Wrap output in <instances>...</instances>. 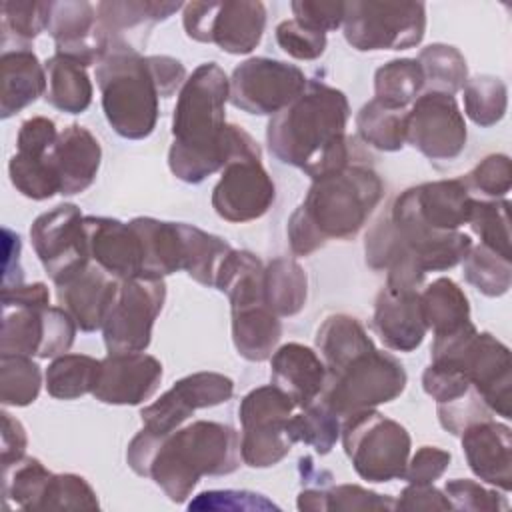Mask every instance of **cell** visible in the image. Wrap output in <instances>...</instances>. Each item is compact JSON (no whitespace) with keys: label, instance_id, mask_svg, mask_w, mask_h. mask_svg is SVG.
I'll list each match as a JSON object with an SVG mask.
<instances>
[{"label":"cell","instance_id":"1","mask_svg":"<svg viewBox=\"0 0 512 512\" xmlns=\"http://www.w3.org/2000/svg\"><path fill=\"white\" fill-rule=\"evenodd\" d=\"M228 90V76L216 62L200 64L182 84L168 150V166L178 180L198 184L236 156H262L242 126L226 124Z\"/></svg>","mask_w":512,"mask_h":512},{"label":"cell","instance_id":"2","mask_svg":"<svg viewBox=\"0 0 512 512\" xmlns=\"http://www.w3.org/2000/svg\"><path fill=\"white\" fill-rule=\"evenodd\" d=\"M350 104L342 90L308 80L306 88L266 128L270 152L288 166L300 168L312 180L366 162L354 138L346 136Z\"/></svg>","mask_w":512,"mask_h":512},{"label":"cell","instance_id":"3","mask_svg":"<svg viewBox=\"0 0 512 512\" xmlns=\"http://www.w3.org/2000/svg\"><path fill=\"white\" fill-rule=\"evenodd\" d=\"M128 466L152 478L172 502H184L202 476H224L240 468V436L222 422L196 420L168 434L138 432L126 450Z\"/></svg>","mask_w":512,"mask_h":512},{"label":"cell","instance_id":"4","mask_svg":"<svg viewBox=\"0 0 512 512\" xmlns=\"http://www.w3.org/2000/svg\"><path fill=\"white\" fill-rule=\"evenodd\" d=\"M382 196L384 182L366 162L314 178L304 202L288 220L290 250L308 256L328 240L354 238Z\"/></svg>","mask_w":512,"mask_h":512},{"label":"cell","instance_id":"5","mask_svg":"<svg viewBox=\"0 0 512 512\" xmlns=\"http://www.w3.org/2000/svg\"><path fill=\"white\" fill-rule=\"evenodd\" d=\"M102 110L114 132L128 140L152 134L158 120V86L148 56L136 48L110 42L104 58L96 64Z\"/></svg>","mask_w":512,"mask_h":512},{"label":"cell","instance_id":"6","mask_svg":"<svg viewBox=\"0 0 512 512\" xmlns=\"http://www.w3.org/2000/svg\"><path fill=\"white\" fill-rule=\"evenodd\" d=\"M76 328L62 306H50L46 284H18L2 290V354L62 356L74 344Z\"/></svg>","mask_w":512,"mask_h":512},{"label":"cell","instance_id":"7","mask_svg":"<svg viewBox=\"0 0 512 512\" xmlns=\"http://www.w3.org/2000/svg\"><path fill=\"white\" fill-rule=\"evenodd\" d=\"M430 358L460 370L492 414L512 418L510 350L490 332H478L472 322L448 334L434 336Z\"/></svg>","mask_w":512,"mask_h":512},{"label":"cell","instance_id":"8","mask_svg":"<svg viewBox=\"0 0 512 512\" xmlns=\"http://www.w3.org/2000/svg\"><path fill=\"white\" fill-rule=\"evenodd\" d=\"M320 400L340 418L396 400L406 388L404 366L374 344L326 370Z\"/></svg>","mask_w":512,"mask_h":512},{"label":"cell","instance_id":"9","mask_svg":"<svg viewBox=\"0 0 512 512\" xmlns=\"http://www.w3.org/2000/svg\"><path fill=\"white\" fill-rule=\"evenodd\" d=\"M340 438L356 474L368 482H390L404 476L410 458L408 430L374 408L344 418Z\"/></svg>","mask_w":512,"mask_h":512},{"label":"cell","instance_id":"10","mask_svg":"<svg viewBox=\"0 0 512 512\" xmlns=\"http://www.w3.org/2000/svg\"><path fill=\"white\" fill-rule=\"evenodd\" d=\"M346 42L360 50H406L422 42L426 6L422 2L352 0L344 6Z\"/></svg>","mask_w":512,"mask_h":512},{"label":"cell","instance_id":"11","mask_svg":"<svg viewBox=\"0 0 512 512\" xmlns=\"http://www.w3.org/2000/svg\"><path fill=\"white\" fill-rule=\"evenodd\" d=\"M294 400L276 384L250 390L238 408L242 424L240 454L252 468H270L288 456L294 440L288 434V420L296 412Z\"/></svg>","mask_w":512,"mask_h":512},{"label":"cell","instance_id":"12","mask_svg":"<svg viewBox=\"0 0 512 512\" xmlns=\"http://www.w3.org/2000/svg\"><path fill=\"white\" fill-rule=\"evenodd\" d=\"M164 300L166 284L162 278L136 276L120 280L102 322L108 354L144 352L152 340V326Z\"/></svg>","mask_w":512,"mask_h":512},{"label":"cell","instance_id":"13","mask_svg":"<svg viewBox=\"0 0 512 512\" xmlns=\"http://www.w3.org/2000/svg\"><path fill=\"white\" fill-rule=\"evenodd\" d=\"M182 10L188 38L216 44L228 54L252 52L266 28V8L262 2H188Z\"/></svg>","mask_w":512,"mask_h":512},{"label":"cell","instance_id":"14","mask_svg":"<svg viewBox=\"0 0 512 512\" xmlns=\"http://www.w3.org/2000/svg\"><path fill=\"white\" fill-rule=\"evenodd\" d=\"M306 82L308 78L298 66L254 56L232 70L228 100L242 112L274 116L306 88Z\"/></svg>","mask_w":512,"mask_h":512},{"label":"cell","instance_id":"15","mask_svg":"<svg viewBox=\"0 0 512 512\" xmlns=\"http://www.w3.org/2000/svg\"><path fill=\"white\" fill-rule=\"evenodd\" d=\"M466 138V122L452 94L424 90L406 112V142L432 162L456 160Z\"/></svg>","mask_w":512,"mask_h":512},{"label":"cell","instance_id":"16","mask_svg":"<svg viewBox=\"0 0 512 512\" xmlns=\"http://www.w3.org/2000/svg\"><path fill=\"white\" fill-rule=\"evenodd\" d=\"M30 240L54 284L90 262L84 216L76 204H58L40 214L30 226Z\"/></svg>","mask_w":512,"mask_h":512},{"label":"cell","instance_id":"17","mask_svg":"<svg viewBox=\"0 0 512 512\" xmlns=\"http://www.w3.org/2000/svg\"><path fill=\"white\" fill-rule=\"evenodd\" d=\"M276 196L274 182L262 166V156L232 158L212 190L214 212L234 224L250 222L268 212Z\"/></svg>","mask_w":512,"mask_h":512},{"label":"cell","instance_id":"18","mask_svg":"<svg viewBox=\"0 0 512 512\" xmlns=\"http://www.w3.org/2000/svg\"><path fill=\"white\" fill-rule=\"evenodd\" d=\"M234 394V382L218 372H194L166 390L156 402L142 408V424L154 434L180 428L196 410L212 408Z\"/></svg>","mask_w":512,"mask_h":512},{"label":"cell","instance_id":"19","mask_svg":"<svg viewBox=\"0 0 512 512\" xmlns=\"http://www.w3.org/2000/svg\"><path fill=\"white\" fill-rule=\"evenodd\" d=\"M162 364L144 352H114L100 360L92 396L104 404L138 406L160 386Z\"/></svg>","mask_w":512,"mask_h":512},{"label":"cell","instance_id":"20","mask_svg":"<svg viewBox=\"0 0 512 512\" xmlns=\"http://www.w3.org/2000/svg\"><path fill=\"white\" fill-rule=\"evenodd\" d=\"M46 30L56 44V54L68 56L86 68L98 64L110 44L98 20L96 6L86 0L50 2Z\"/></svg>","mask_w":512,"mask_h":512},{"label":"cell","instance_id":"21","mask_svg":"<svg viewBox=\"0 0 512 512\" xmlns=\"http://www.w3.org/2000/svg\"><path fill=\"white\" fill-rule=\"evenodd\" d=\"M372 328L390 350L418 348L428 332L420 312V290L384 284L374 300Z\"/></svg>","mask_w":512,"mask_h":512},{"label":"cell","instance_id":"22","mask_svg":"<svg viewBox=\"0 0 512 512\" xmlns=\"http://www.w3.org/2000/svg\"><path fill=\"white\" fill-rule=\"evenodd\" d=\"M90 260L116 280L142 276V242L132 224L106 216H84Z\"/></svg>","mask_w":512,"mask_h":512},{"label":"cell","instance_id":"23","mask_svg":"<svg viewBox=\"0 0 512 512\" xmlns=\"http://www.w3.org/2000/svg\"><path fill=\"white\" fill-rule=\"evenodd\" d=\"M510 426L494 418L478 420L460 432L466 462L476 478L510 492L512 436Z\"/></svg>","mask_w":512,"mask_h":512},{"label":"cell","instance_id":"24","mask_svg":"<svg viewBox=\"0 0 512 512\" xmlns=\"http://www.w3.org/2000/svg\"><path fill=\"white\" fill-rule=\"evenodd\" d=\"M412 214L432 230L452 232L468 224L474 196L462 178L424 182L398 194Z\"/></svg>","mask_w":512,"mask_h":512},{"label":"cell","instance_id":"25","mask_svg":"<svg viewBox=\"0 0 512 512\" xmlns=\"http://www.w3.org/2000/svg\"><path fill=\"white\" fill-rule=\"evenodd\" d=\"M116 278L104 272L96 262H88L76 274L56 284L60 306L74 318L76 326L84 332L102 328L104 314L118 290Z\"/></svg>","mask_w":512,"mask_h":512},{"label":"cell","instance_id":"26","mask_svg":"<svg viewBox=\"0 0 512 512\" xmlns=\"http://www.w3.org/2000/svg\"><path fill=\"white\" fill-rule=\"evenodd\" d=\"M272 384L284 390L298 408H306L316 402L326 384V366L318 352L312 348L288 342L270 356Z\"/></svg>","mask_w":512,"mask_h":512},{"label":"cell","instance_id":"27","mask_svg":"<svg viewBox=\"0 0 512 512\" xmlns=\"http://www.w3.org/2000/svg\"><path fill=\"white\" fill-rule=\"evenodd\" d=\"M102 148L98 138L80 124H70L58 132L52 148V162L60 178V194L84 192L96 178Z\"/></svg>","mask_w":512,"mask_h":512},{"label":"cell","instance_id":"28","mask_svg":"<svg viewBox=\"0 0 512 512\" xmlns=\"http://www.w3.org/2000/svg\"><path fill=\"white\" fill-rule=\"evenodd\" d=\"M180 8H184V4L180 2L112 0V2H98L96 14L110 42H122L136 48L132 40L134 38H138V42L144 40V36L138 30L142 28L150 30V26L166 20Z\"/></svg>","mask_w":512,"mask_h":512},{"label":"cell","instance_id":"29","mask_svg":"<svg viewBox=\"0 0 512 512\" xmlns=\"http://www.w3.org/2000/svg\"><path fill=\"white\" fill-rule=\"evenodd\" d=\"M130 224L142 242V276L164 278L168 274L184 270L186 244L182 234V222H164L150 216H140L130 220Z\"/></svg>","mask_w":512,"mask_h":512},{"label":"cell","instance_id":"30","mask_svg":"<svg viewBox=\"0 0 512 512\" xmlns=\"http://www.w3.org/2000/svg\"><path fill=\"white\" fill-rule=\"evenodd\" d=\"M2 102L0 116L10 118L24 110L46 90V72L30 48H12L2 52Z\"/></svg>","mask_w":512,"mask_h":512},{"label":"cell","instance_id":"31","mask_svg":"<svg viewBox=\"0 0 512 512\" xmlns=\"http://www.w3.org/2000/svg\"><path fill=\"white\" fill-rule=\"evenodd\" d=\"M232 342L238 354L250 362H262L272 356L282 336V322L264 304L252 302L230 308Z\"/></svg>","mask_w":512,"mask_h":512},{"label":"cell","instance_id":"32","mask_svg":"<svg viewBox=\"0 0 512 512\" xmlns=\"http://www.w3.org/2000/svg\"><path fill=\"white\" fill-rule=\"evenodd\" d=\"M46 90L44 100L60 112L80 114L92 102V82L86 66L80 62L54 54L44 62Z\"/></svg>","mask_w":512,"mask_h":512},{"label":"cell","instance_id":"33","mask_svg":"<svg viewBox=\"0 0 512 512\" xmlns=\"http://www.w3.org/2000/svg\"><path fill=\"white\" fill-rule=\"evenodd\" d=\"M420 312L428 330L438 334L454 332L470 322V304L464 290L452 278H436L420 292Z\"/></svg>","mask_w":512,"mask_h":512},{"label":"cell","instance_id":"34","mask_svg":"<svg viewBox=\"0 0 512 512\" xmlns=\"http://www.w3.org/2000/svg\"><path fill=\"white\" fill-rule=\"evenodd\" d=\"M264 304L280 318L298 314L308 296V278L304 268L290 258H276L264 266L262 278Z\"/></svg>","mask_w":512,"mask_h":512},{"label":"cell","instance_id":"35","mask_svg":"<svg viewBox=\"0 0 512 512\" xmlns=\"http://www.w3.org/2000/svg\"><path fill=\"white\" fill-rule=\"evenodd\" d=\"M424 90V74L414 58H396L374 74V100L388 108L406 110Z\"/></svg>","mask_w":512,"mask_h":512},{"label":"cell","instance_id":"36","mask_svg":"<svg viewBox=\"0 0 512 512\" xmlns=\"http://www.w3.org/2000/svg\"><path fill=\"white\" fill-rule=\"evenodd\" d=\"M100 360L86 354L56 356L46 368V390L52 398L74 400L92 394L98 378Z\"/></svg>","mask_w":512,"mask_h":512},{"label":"cell","instance_id":"37","mask_svg":"<svg viewBox=\"0 0 512 512\" xmlns=\"http://www.w3.org/2000/svg\"><path fill=\"white\" fill-rule=\"evenodd\" d=\"M356 128L372 148L396 152L406 142V110L388 108L372 98L356 114Z\"/></svg>","mask_w":512,"mask_h":512},{"label":"cell","instance_id":"38","mask_svg":"<svg viewBox=\"0 0 512 512\" xmlns=\"http://www.w3.org/2000/svg\"><path fill=\"white\" fill-rule=\"evenodd\" d=\"M52 472L36 458L24 456L2 466V492L6 502L24 510H40Z\"/></svg>","mask_w":512,"mask_h":512},{"label":"cell","instance_id":"39","mask_svg":"<svg viewBox=\"0 0 512 512\" xmlns=\"http://www.w3.org/2000/svg\"><path fill=\"white\" fill-rule=\"evenodd\" d=\"M182 234L186 244L184 272L204 286H214L218 270L232 246L220 236L208 234L196 226L182 222Z\"/></svg>","mask_w":512,"mask_h":512},{"label":"cell","instance_id":"40","mask_svg":"<svg viewBox=\"0 0 512 512\" xmlns=\"http://www.w3.org/2000/svg\"><path fill=\"white\" fill-rule=\"evenodd\" d=\"M418 64L424 74V88L456 94L468 80L466 58L456 46L430 44L420 50Z\"/></svg>","mask_w":512,"mask_h":512},{"label":"cell","instance_id":"41","mask_svg":"<svg viewBox=\"0 0 512 512\" xmlns=\"http://www.w3.org/2000/svg\"><path fill=\"white\" fill-rule=\"evenodd\" d=\"M8 174L14 188L26 198L46 200L60 192V178L52 162V150L38 156L16 152L8 162Z\"/></svg>","mask_w":512,"mask_h":512},{"label":"cell","instance_id":"42","mask_svg":"<svg viewBox=\"0 0 512 512\" xmlns=\"http://www.w3.org/2000/svg\"><path fill=\"white\" fill-rule=\"evenodd\" d=\"M462 270L466 282L490 298L504 296L512 284L510 260L484 244H472L462 260Z\"/></svg>","mask_w":512,"mask_h":512},{"label":"cell","instance_id":"43","mask_svg":"<svg viewBox=\"0 0 512 512\" xmlns=\"http://www.w3.org/2000/svg\"><path fill=\"white\" fill-rule=\"evenodd\" d=\"M340 416H336L322 400L300 408L288 420V434L294 442L312 446L320 456L328 454L340 438Z\"/></svg>","mask_w":512,"mask_h":512},{"label":"cell","instance_id":"44","mask_svg":"<svg viewBox=\"0 0 512 512\" xmlns=\"http://www.w3.org/2000/svg\"><path fill=\"white\" fill-rule=\"evenodd\" d=\"M464 112L466 116L482 128L498 124L508 106V90L506 84L490 74L468 78L462 86Z\"/></svg>","mask_w":512,"mask_h":512},{"label":"cell","instance_id":"45","mask_svg":"<svg viewBox=\"0 0 512 512\" xmlns=\"http://www.w3.org/2000/svg\"><path fill=\"white\" fill-rule=\"evenodd\" d=\"M42 386L40 366L26 354H0V400L4 406H28Z\"/></svg>","mask_w":512,"mask_h":512},{"label":"cell","instance_id":"46","mask_svg":"<svg viewBox=\"0 0 512 512\" xmlns=\"http://www.w3.org/2000/svg\"><path fill=\"white\" fill-rule=\"evenodd\" d=\"M472 232L480 238V244L488 246L502 258H512L510 250V202L504 198L498 200H480L474 198L472 212L468 218Z\"/></svg>","mask_w":512,"mask_h":512},{"label":"cell","instance_id":"47","mask_svg":"<svg viewBox=\"0 0 512 512\" xmlns=\"http://www.w3.org/2000/svg\"><path fill=\"white\" fill-rule=\"evenodd\" d=\"M50 2L4 0L2 2V46L16 42V48H28L40 32L48 28Z\"/></svg>","mask_w":512,"mask_h":512},{"label":"cell","instance_id":"48","mask_svg":"<svg viewBox=\"0 0 512 512\" xmlns=\"http://www.w3.org/2000/svg\"><path fill=\"white\" fill-rule=\"evenodd\" d=\"M68 508V510H98V498L92 486L78 474H52L40 510Z\"/></svg>","mask_w":512,"mask_h":512},{"label":"cell","instance_id":"49","mask_svg":"<svg viewBox=\"0 0 512 512\" xmlns=\"http://www.w3.org/2000/svg\"><path fill=\"white\" fill-rule=\"evenodd\" d=\"M462 180L468 190H476L488 200L504 198L512 186V162L506 154H488Z\"/></svg>","mask_w":512,"mask_h":512},{"label":"cell","instance_id":"50","mask_svg":"<svg viewBox=\"0 0 512 512\" xmlns=\"http://www.w3.org/2000/svg\"><path fill=\"white\" fill-rule=\"evenodd\" d=\"M278 46L292 58L316 60L326 50V34L290 18L276 26Z\"/></svg>","mask_w":512,"mask_h":512},{"label":"cell","instance_id":"51","mask_svg":"<svg viewBox=\"0 0 512 512\" xmlns=\"http://www.w3.org/2000/svg\"><path fill=\"white\" fill-rule=\"evenodd\" d=\"M444 494L454 510H506L508 500L496 490H490L468 478L448 480Z\"/></svg>","mask_w":512,"mask_h":512},{"label":"cell","instance_id":"52","mask_svg":"<svg viewBox=\"0 0 512 512\" xmlns=\"http://www.w3.org/2000/svg\"><path fill=\"white\" fill-rule=\"evenodd\" d=\"M436 412H438V420L440 426L444 430H448L452 436H460V432L478 422V420H486L492 418V412L488 410V406L482 402V398L478 396V392L474 388H470L464 396L446 402V404H436Z\"/></svg>","mask_w":512,"mask_h":512},{"label":"cell","instance_id":"53","mask_svg":"<svg viewBox=\"0 0 512 512\" xmlns=\"http://www.w3.org/2000/svg\"><path fill=\"white\" fill-rule=\"evenodd\" d=\"M190 510H280L272 500L248 490H208L198 494Z\"/></svg>","mask_w":512,"mask_h":512},{"label":"cell","instance_id":"54","mask_svg":"<svg viewBox=\"0 0 512 512\" xmlns=\"http://www.w3.org/2000/svg\"><path fill=\"white\" fill-rule=\"evenodd\" d=\"M326 510H394V500L390 496L366 490L358 484H330L326 488Z\"/></svg>","mask_w":512,"mask_h":512},{"label":"cell","instance_id":"55","mask_svg":"<svg viewBox=\"0 0 512 512\" xmlns=\"http://www.w3.org/2000/svg\"><path fill=\"white\" fill-rule=\"evenodd\" d=\"M422 388L428 396H432V400H436V404H446L464 396L472 384L460 370L430 362L422 374Z\"/></svg>","mask_w":512,"mask_h":512},{"label":"cell","instance_id":"56","mask_svg":"<svg viewBox=\"0 0 512 512\" xmlns=\"http://www.w3.org/2000/svg\"><path fill=\"white\" fill-rule=\"evenodd\" d=\"M346 2H324V0H294L290 4L294 20L314 28L318 32H330L342 26Z\"/></svg>","mask_w":512,"mask_h":512},{"label":"cell","instance_id":"57","mask_svg":"<svg viewBox=\"0 0 512 512\" xmlns=\"http://www.w3.org/2000/svg\"><path fill=\"white\" fill-rule=\"evenodd\" d=\"M450 460V452L438 446H422L412 458H408L402 478L412 484H432L446 472Z\"/></svg>","mask_w":512,"mask_h":512},{"label":"cell","instance_id":"58","mask_svg":"<svg viewBox=\"0 0 512 512\" xmlns=\"http://www.w3.org/2000/svg\"><path fill=\"white\" fill-rule=\"evenodd\" d=\"M58 130L56 124L46 116H32L22 122L16 136V152L22 154H46L56 144Z\"/></svg>","mask_w":512,"mask_h":512},{"label":"cell","instance_id":"59","mask_svg":"<svg viewBox=\"0 0 512 512\" xmlns=\"http://www.w3.org/2000/svg\"><path fill=\"white\" fill-rule=\"evenodd\" d=\"M452 510L446 494L434 484H412L400 492V498L394 500V510Z\"/></svg>","mask_w":512,"mask_h":512},{"label":"cell","instance_id":"60","mask_svg":"<svg viewBox=\"0 0 512 512\" xmlns=\"http://www.w3.org/2000/svg\"><path fill=\"white\" fill-rule=\"evenodd\" d=\"M148 64L162 98L172 96L186 82V68L172 56H148Z\"/></svg>","mask_w":512,"mask_h":512},{"label":"cell","instance_id":"61","mask_svg":"<svg viewBox=\"0 0 512 512\" xmlns=\"http://www.w3.org/2000/svg\"><path fill=\"white\" fill-rule=\"evenodd\" d=\"M26 444L28 436L20 420H16L8 412H2V466L24 458Z\"/></svg>","mask_w":512,"mask_h":512},{"label":"cell","instance_id":"62","mask_svg":"<svg viewBox=\"0 0 512 512\" xmlns=\"http://www.w3.org/2000/svg\"><path fill=\"white\" fill-rule=\"evenodd\" d=\"M4 236V256H2V290L14 288L22 284V266H20V250L22 242L16 232L10 228L2 230Z\"/></svg>","mask_w":512,"mask_h":512}]
</instances>
